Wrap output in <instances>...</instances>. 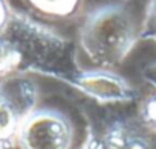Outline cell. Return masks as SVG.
Wrapping results in <instances>:
<instances>
[{"instance_id": "obj_1", "label": "cell", "mask_w": 156, "mask_h": 149, "mask_svg": "<svg viewBox=\"0 0 156 149\" xmlns=\"http://www.w3.org/2000/svg\"><path fill=\"white\" fill-rule=\"evenodd\" d=\"M141 22L127 2H109L87 11L78 28V45L98 68L122 63L139 39Z\"/></svg>"}, {"instance_id": "obj_2", "label": "cell", "mask_w": 156, "mask_h": 149, "mask_svg": "<svg viewBox=\"0 0 156 149\" xmlns=\"http://www.w3.org/2000/svg\"><path fill=\"white\" fill-rule=\"evenodd\" d=\"M0 34L9 40L20 71L40 72L67 82L78 69L72 65L70 43L61 34L29 16L12 13L9 23Z\"/></svg>"}, {"instance_id": "obj_3", "label": "cell", "mask_w": 156, "mask_h": 149, "mask_svg": "<svg viewBox=\"0 0 156 149\" xmlns=\"http://www.w3.org/2000/svg\"><path fill=\"white\" fill-rule=\"evenodd\" d=\"M16 137L20 149H72L75 128L64 111L38 106L25 115Z\"/></svg>"}, {"instance_id": "obj_4", "label": "cell", "mask_w": 156, "mask_h": 149, "mask_svg": "<svg viewBox=\"0 0 156 149\" xmlns=\"http://www.w3.org/2000/svg\"><path fill=\"white\" fill-rule=\"evenodd\" d=\"M67 83L101 105L127 103L136 97L133 85L110 68H78Z\"/></svg>"}, {"instance_id": "obj_5", "label": "cell", "mask_w": 156, "mask_h": 149, "mask_svg": "<svg viewBox=\"0 0 156 149\" xmlns=\"http://www.w3.org/2000/svg\"><path fill=\"white\" fill-rule=\"evenodd\" d=\"M32 109L34 108H29L26 105L16 103L8 91L3 86H0V140H6L12 135H17L22 120Z\"/></svg>"}, {"instance_id": "obj_6", "label": "cell", "mask_w": 156, "mask_h": 149, "mask_svg": "<svg viewBox=\"0 0 156 149\" xmlns=\"http://www.w3.org/2000/svg\"><path fill=\"white\" fill-rule=\"evenodd\" d=\"M28 3L41 16L69 19L80 11L83 0H28Z\"/></svg>"}, {"instance_id": "obj_7", "label": "cell", "mask_w": 156, "mask_h": 149, "mask_svg": "<svg viewBox=\"0 0 156 149\" xmlns=\"http://www.w3.org/2000/svg\"><path fill=\"white\" fill-rule=\"evenodd\" d=\"M144 76L147 79V82L154 88L156 91V65H151L145 69ZM142 115H144V120L147 121L148 126H151L154 131H156V92L148 97V100L144 103L142 106Z\"/></svg>"}, {"instance_id": "obj_8", "label": "cell", "mask_w": 156, "mask_h": 149, "mask_svg": "<svg viewBox=\"0 0 156 149\" xmlns=\"http://www.w3.org/2000/svg\"><path fill=\"white\" fill-rule=\"evenodd\" d=\"M141 40H150L156 43V0H148L144 17L141 20Z\"/></svg>"}, {"instance_id": "obj_9", "label": "cell", "mask_w": 156, "mask_h": 149, "mask_svg": "<svg viewBox=\"0 0 156 149\" xmlns=\"http://www.w3.org/2000/svg\"><path fill=\"white\" fill-rule=\"evenodd\" d=\"M11 71H17L16 52L9 40L3 34H0V74H6Z\"/></svg>"}, {"instance_id": "obj_10", "label": "cell", "mask_w": 156, "mask_h": 149, "mask_svg": "<svg viewBox=\"0 0 156 149\" xmlns=\"http://www.w3.org/2000/svg\"><path fill=\"white\" fill-rule=\"evenodd\" d=\"M11 16H12V9L8 5V2L6 0H0V32H3V29L9 23Z\"/></svg>"}]
</instances>
